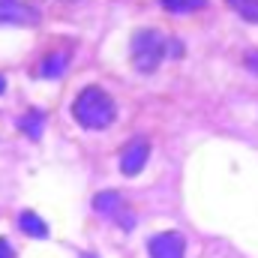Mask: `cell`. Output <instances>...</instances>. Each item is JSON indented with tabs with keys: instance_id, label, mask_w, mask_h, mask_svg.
I'll list each match as a JSON object with an SVG mask.
<instances>
[{
	"instance_id": "obj_1",
	"label": "cell",
	"mask_w": 258,
	"mask_h": 258,
	"mask_svg": "<svg viewBox=\"0 0 258 258\" xmlns=\"http://www.w3.org/2000/svg\"><path fill=\"white\" fill-rule=\"evenodd\" d=\"M72 117L84 129H105L114 123L117 105L102 87H84L72 102Z\"/></svg>"
},
{
	"instance_id": "obj_2",
	"label": "cell",
	"mask_w": 258,
	"mask_h": 258,
	"mask_svg": "<svg viewBox=\"0 0 258 258\" xmlns=\"http://www.w3.org/2000/svg\"><path fill=\"white\" fill-rule=\"evenodd\" d=\"M129 51H132V66L138 72L150 75V72H156V66L162 63V57L168 51V39L159 30H153V27H141V30L132 33Z\"/></svg>"
},
{
	"instance_id": "obj_3",
	"label": "cell",
	"mask_w": 258,
	"mask_h": 258,
	"mask_svg": "<svg viewBox=\"0 0 258 258\" xmlns=\"http://www.w3.org/2000/svg\"><path fill=\"white\" fill-rule=\"evenodd\" d=\"M147 252H150V258H183L186 240H183L180 231H162V234L150 237Z\"/></svg>"
},
{
	"instance_id": "obj_4",
	"label": "cell",
	"mask_w": 258,
	"mask_h": 258,
	"mask_svg": "<svg viewBox=\"0 0 258 258\" xmlns=\"http://www.w3.org/2000/svg\"><path fill=\"white\" fill-rule=\"evenodd\" d=\"M147 156H150V144L144 138H132L126 147H123V153H120V171L126 177H135L147 165Z\"/></svg>"
},
{
	"instance_id": "obj_5",
	"label": "cell",
	"mask_w": 258,
	"mask_h": 258,
	"mask_svg": "<svg viewBox=\"0 0 258 258\" xmlns=\"http://www.w3.org/2000/svg\"><path fill=\"white\" fill-rule=\"evenodd\" d=\"M39 12L24 0H0V24H36Z\"/></svg>"
},
{
	"instance_id": "obj_6",
	"label": "cell",
	"mask_w": 258,
	"mask_h": 258,
	"mask_svg": "<svg viewBox=\"0 0 258 258\" xmlns=\"http://www.w3.org/2000/svg\"><path fill=\"white\" fill-rule=\"evenodd\" d=\"M18 228H21L24 234L36 237V240H45V237H48V225H45V219H39L33 210H24V213L18 216Z\"/></svg>"
},
{
	"instance_id": "obj_7",
	"label": "cell",
	"mask_w": 258,
	"mask_h": 258,
	"mask_svg": "<svg viewBox=\"0 0 258 258\" xmlns=\"http://www.w3.org/2000/svg\"><path fill=\"white\" fill-rule=\"evenodd\" d=\"M66 63H69V57H66L63 51H54V54H48V57L42 60L39 75H42V78H60L63 69H66Z\"/></svg>"
},
{
	"instance_id": "obj_8",
	"label": "cell",
	"mask_w": 258,
	"mask_h": 258,
	"mask_svg": "<svg viewBox=\"0 0 258 258\" xmlns=\"http://www.w3.org/2000/svg\"><path fill=\"white\" fill-rule=\"evenodd\" d=\"M123 204V198H120V192H99L96 198H93V207L102 213V216H111V213H120L117 207Z\"/></svg>"
},
{
	"instance_id": "obj_9",
	"label": "cell",
	"mask_w": 258,
	"mask_h": 258,
	"mask_svg": "<svg viewBox=\"0 0 258 258\" xmlns=\"http://www.w3.org/2000/svg\"><path fill=\"white\" fill-rule=\"evenodd\" d=\"M21 132H27L30 138H42V126H45V114L42 111H27L24 117H21Z\"/></svg>"
},
{
	"instance_id": "obj_10",
	"label": "cell",
	"mask_w": 258,
	"mask_h": 258,
	"mask_svg": "<svg viewBox=\"0 0 258 258\" xmlns=\"http://www.w3.org/2000/svg\"><path fill=\"white\" fill-rule=\"evenodd\" d=\"M240 18H246V21H252V24H258V0H225Z\"/></svg>"
},
{
	"instance_id": "obj_11",
	"label": "cell",
	"mask_w": 258,
	"mask_h": 258,
	"mask_svg": "<svg viewBox=\"0 0 258 258\" xmlns=\"http://www.w3.org/2000/svg\"><path fill=\"white\" fill-rule=\"evenodd\" d=\"M162 6L174 15H183V12H198L207 6V0H162Z\"/></svg>"
},
{
	"instance_id": "obj_12",
	"label": "cell",
	"mask_w": 258,
	"mask_h": 258,
	"mask_svg": "<svg viewBox=\"0 0 258 258\" xmlns=\"http://www.w3.org/2000/svg\"><path fill=\"white\" fill-rule=\"evenodd\" d=\"M246 66L258 75V51H249V54H246Z\"/></svg>"
},
{
	"instance_id": "obj_13",
	"label": "cell",
	"mask_w": 258,
	"mask_h": 258,
	"mask_svg": "<svg viewBox=\"0 0 258 258\" xmlns=\"http://www.w3.org/2000/svg\"><path fill=\"white\" fill-rule=\"evenodd\" d=\"M0 258H12V246H9V240H3V237H0Z\"/></svg>"
},
{
	"instance_id": "obj_14",
	"label": "cell",
	"mask_w": 258,
	"mask_h": 258,
	"mask_svg": "<svg viewBox=\"0 0 258 258\" xmlns=\"http://www.w3.org/2000/svg\"><path fill=\"white\" fill-rule=\"evenodd\" d=\"M3 87H6V78H3V75H0V93H3Z\"/></svg>"
},
{
	"instance_id": "obj_15",
	"label": "cell",
	"mask_w": 258,
	"mask_h": 258,
	"mask_svg": "<svg viewBox=\"0 0 258 258\" xmlns=\"http://www.w3.org/2000/svg\"><path fill=\"white\" fill-rule=\"evenodd\" d=\"M81 258H96V255H81Z\"/></svg>"
}]
</instances>
